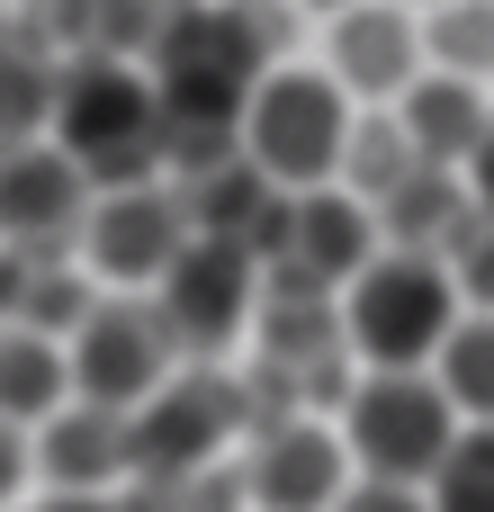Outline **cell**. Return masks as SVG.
<instances>
[{"mask_svg": "<svg viewBox=\"0 0 494 512\" xmlns=\"http://www.w3.org/2000/svg\"><path fill=\"white\" fill-rule=\"evenodd\" d=\"M45 144H54L90 189L162 180V108H153L144 63H108V54L54 63V117H45Z\"/></svg>", "mask_w": 494, "mask_h": 512, "instance_id": "cell-1", "label": "cell"}, {"mask_svg": "<svg viewBox=\"0 0 494 512\" xmlns=\"http://www.w3.org/2000/svg\"><path fill=\"white\" fill-rule=\"evenodd\" d=\"M351 99L306 72V63H270L234 117V153L279 189V198H306V189H333L342 180V144H351Z\"/></svg>", "mask_w": 494, "mask_h": 512, "instance_id": "cell-2", "label": "cell"}, {"mask_svg": "<svg viewBox=\"0 0 494 512\" xmlns=\"http://www.w3.org/2000/svg\"><path fill=\"white\" fill-rule=\"evenodd\" d=\"M333 315H342V351L360 369H432L468 306H459V288L432 252H378L333 297Z\"/></svg>", "mask_w": 494, "mask_h": 512, "instance_id": "cell-3", "label": "cell"}, {"mask_svg": "<svg viewBox=\"0 0 494 512\" xmlns=\"http://www.w3.org/2000/svg\"><path fill=\"white\" fill-rule=\"evenodd\" d=\"M333 432H342L351 477H369V486H414V495H423L432 468L450 459V441H459L468 423L450 414V396L432 387V369H360Z\"/></svg>", "mask_w": 494, "mask_h": 512, "instance_id": "cell-4", "label": "cell"}, {"mask_svg": "<svg viewBox=\"0 0 494 512\" xmlns=\"http://www.w3.org/2000/svg\"><path fill=\"white\" fill-rule=\"evenodd\" d=\"M234 432H252L243 378H225V369H180L162 396H144V405L126 414V477H135V486L207 477Z\"/></svg>", "mask_w": 494, "mask_h": 512, "instance_id": "cell-5", "label": "cell"}, {"mask_svg": "<svg viewBox=\"0 0 494 512\" xmlns=\"http://www.w3.org/2000/svg\"><path fill=\"white\" fill-rule=\"evenodd\" d=\"M63 369H72V405L135 414V405H144V396H162L189 360H180L171 324L153 315V297H99V306L72 324Z\"/></svg>", "mask_w": 494, "mask_h": 512, "instance_id": "cell-6", "label": "cell"}, {"mask_svg": "<svg viewBox=\"0 0 494 512\" xmlns=\"http://www.w3.org/2000/svg\"><path fill=\"white\" fill-rule=\"evenodd\" d=\"M153 315L171 324V342H180L189 369H216V360L252 333V315H261V261H252L243 243L189 234V252H180V261L162 270V288H153Z\"/></svg>", "mask_w": 494, "mask_h": 512, "instance_id": "cell-7", "label": "cell"}, {"mask_svg": "<svg viewBox=\"0 0 494 512\" xmlns=\"http://www.w3.org/2000/svg\"><path fill=\"white\" fill-rule=\"evenodd\" d=\"M81 270L99 279V297H153L162 270L189 252V207L171 180H135V189H99L81 216Z\"/></svg>", "mask_w": 494, "mask_h": 512, "instance_id": "cell-8", "label": "cell"}, {"mask_svg": "<svg viewBox=\"0 0 494 512\" xmlns=\"http://www.w3.org/2000/svg\"><path fill=\"white\" fill-rule=\"evenodd\" d=\"M234 486H243V512H333L351 495L342 432L315 423V414H270V423H252V450H243Z\"/></svg>", "mask_w": 494, "mask_h": 512, "instance_id": "cell-9", "label": "cell"}, {"mask_svg": "<svg viewBox=\"0 0 494 512\" xmlns=\"http://www.w3.org/2000/svg\"><path fill=\"white\" fill-rule=\"evenodd\" d=\"M423 72V27L405 0H351L324 27V81L360 108H396Z\"/></svg>", "mask_w": 494, "mask_h": 512, "instance_id": "cell-10", "label": "cell"}, {"mask_svg": "<svg viewBox=\"0 0 494 512\" xmlns=\"http://www.w3.org/2000/svg\"><path fill=\"white\" fill-rule=\"evenodd\" d=\"M90 198H99V189H90L54 144H18V153H0V252L72 261Z\"/></svg>", "mask_w": 494, "mask_h": 512, "instance_id": "cell-11", "label": "cell"}, {"mask_svg": "<svg viewBox=\"0 0 494 512\" xmlns=\"http://www.w3.org/2000/svg\"><path fill=\"white\" fill-rule=\"evenodd\" d=\"M36 450V477L54 495H117L126 486V414H99V405H63L27 432Z\"/></svg>", "mask_w": 494, "mask_h": 512, "instance_id": "cell-12", "label": "cell"}, {"mask_svg": "<svg viewBox=\"0 0 494 512\" xmlns=\"http://www.w3.org/2000/svg\"><path fill=\"white\" fill-rule=\"evenodd\" d=\"M396 117V135L414 144V162L423 171H468V153H477V135H486V90L477 81H450V72H414V90L387 108Z\"/></svg>", "mask_w": 494, "mask_h": 512, "instance_id": "cell-13", "label": "cell"}, {"mask_svg": "<svg viewBox=\"0 0 494 512\" xmlns=\"http://www.w3.org/2000/svg\"><path fill=\"white\" fill-rule=\"evenodd\" d=\"M369 216H378V243H387V252H432V261H441L477 207H468V180H459V171H414V180H396Z\"/></svg>", "mask_w": 494, "mask_h": 512, "instance_id": "cell-14", "label": "cell"}, {"mask_svg": "<svg viewBox=\"0 0 494 512\" xmlns=\"http://www.w3.org/2000/svg\"><path fill=\"white\" fill-rule=\"evenodd\" d=\"M72 405V369H63V342L27 333V324H0V423L9 432H36L45 414Z\"/></svg>", "mask_w": 494, "mask_h": 512, "instance_id": "cell-15", "label": "cell"}, {"mask_svg": "<svg viewBox=\"0 0 494 512\" xmlns=\"http://www.w3.org/2000/svg\"><path fill=\"white\" fill-rule=\"evenodd\" d=\"M432 387L450 396V414L468 432H494V315H459L441 360H432Z\"/></svg>", "mask_w": 494, "mask_h": 512, "instance_id": "cell-16", "label": "cell"}, {"mask_svg": "<svg viewBox=\"0 0 494 512\" xmlns=\"http://www.w3.org/2000/svg\"><path fill=\"white\" fill-rule=\"evenodd\" d=\"M423 27V72H450V81H494V0H441L414 18Z\"/></svg>", "mask_w": 494, "mask_h": 512, "instance_id": "cell-17", "label": "cell"}, {"mask_svg": "<svg viewBox=\"0 0 494 512\" xmlns=\"http://www.w3.org/2000/svg\"><path fill=\"white\" fill-rule=\"evenodd\" d=\"M45 117H54V63H45V45L0 36V153L45 144Z\"/></svg>", "mask_w": 494, "mask_h": 512, "instance_id": "cell-18", "label": "cell"}, {"mask_svg": "<svg viewBox=\"0 0 494 512\" xmlns=\"http://www.w3.org/2000/svg\"><path fill=\"white\" fill-rule=\"evenodd\" d=\"M414 171H423V162H414V144L396 135V117H387V108H360V117H351V144H342V180H333V189H351L360 207H378V198H387L396 180H414Z\"/></svg>", "mask_w": 494, "mask_h": 512, "instance_id": "cell-19", "label": "cell"}, {"mask_svg": "<svg viewBox=\"0 0 494 512\" xmlns=\"http://www.w3.org/2000/svg\"><path fill=\"white\" fill-rule=\"evenodd\" d=\"M423 504L432 512H494V432H459L450 441V459L432 468Z\"/></svg>", "mask_w": 494, "mask_h": 512, "instance_id": "cell-20", "label": "cell"}, {"mask_svg": "<svg viewBox=\"0 0 494 512\" xmlns=\"http://www.w3.org/2000/svg\"><path fill=\"white\" fill-rule=\"evenodd\" d=\"M441 270H450V288H459L468 315H494V216H468L459 225V243L441 252Z\"/></svg>", "mask_w": 494, "mask_h": 512, "instance_id": "cell-21", "label": "cell"}, {"mask_svg": "<svg viewBox=\"0 0 494 512\" xmlns=\"http://www.w3.org/2000/svg\"><path fill=\"white\" fill-rule=\"evenodd\" d=\"M27 486H36V450H27V432H9V423H0V512H18Z\"/></svg>", "mask_w": 494, "mask_h": 512, "instance_id": "cell-22", "label": "cell"}, {"mask_svg": "<svg viewBox=\"0 0 494 512\" xmlns=\"http://www.w3.org/2000/svg\"><path fill=\"white\" fill-rule=\"evenodd\" d=\"M333 512H432V504H423L414 486H369V477H351V495Z\"/></svg>", "mask_w": 494, "mask_h": 512, "instance_id": "cell-23", "label": "cell"}, {"mask_svg": "<svg viewBox=\"0 0 494 512\" xmlns=\"http://www.w3.org/2000/svg\"><path fill=\"white\" fill-rule=\"evenodd\" d=\"M459 180H468V207L494 216V117H486V135H477V153H468V171H459Z\"/></svg>", "mask_w": 494, "mask_h": 512, "instance_id": "cell-24", "label": "cell"}, {"mask_svg": "<svg viewBox=\"0 0 494 512\" xmlns=\"http://www.w3.org/2000/svg\"><path fill=\"white\" fill-rule=\"evenodd\" d=\"M27 512H126L117 495H45V504H27Z\"/></svg>", "mask_w": 494, "mask_h": 512, "instance_id": "cell-25", "label": "cell"}, {"mask_svg": "<svg viewBox=\"0 0 494 512\" xmlns=\"http://www.w3.org/2000/svg\"><path fill=\"white\" fill-rule=\"evenodd\" d=\"M288 9H324V18H333V9H351V0H288Z\"/></svg>", "mask_w": 494, "mask_h": 512, "instance_id": "cell-26", "label": "cell"}, {"mask_svg": "<svg viewBox=\"0 0 494 512\" xmlns=\"http://www.w3.org/2000/svg\"><path fill=\"white\" fill-rule=\"evenodd\" d=\"M405 9H414V0H405ZM423 9H441V0H423Z\"/></svg>", "mask_w": 494, "mask_h": 512, "instance_id": "cell-27", "label": "cell"}]
</instances>
